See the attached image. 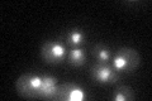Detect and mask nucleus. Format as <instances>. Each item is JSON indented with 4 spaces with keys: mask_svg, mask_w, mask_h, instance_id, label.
Returning a JSON list of instances; mask_svg holds the SVG:
<instances>
[{
    "mask_svg": "<svg viewBox=\"0 0 152 101\" xmlns=\"http://www.w3.org/2000/svg\"><path fill=\"white\" fill-rule=\"evenodd\" d=\"M90 76L98 84H117L119 80V72L114 70L113 66L109 63H99V62L91 67Z\"/></svg>",
    "mask_w": 152,
    "mask_h": 101,
    "instance_id": "obj_4",
    "label": "nucleus"
},
{
    "mask_svg": "<svg viewBox=\"0 0 152 101\" xmlns=\"http://www.w3.org/2000/svg\"><path fill=\"white\" fill-rule=\"evenodd\" d=\"M67 46L62 41H47L41 48V57L48 65H58L67 56Z\"/></svg>",
    "mask_w": 152,
    "mask_h": 101,
    "instance_id": "obj_3",
    "label": "nucleus"
},
{
    "mask_svg": "<svg viewBox=\"0 0 152 101\" xmlns=\"http://www.w3.org/2000/svg\"><path fill=\"white\" fill-rule=\"evenodd\" d=\"M42 85H43V75L28 72V73L22 75L15 81V90L18 95L24 99H41Z\"/></svg>",
    "mask_w": 152,
    "mask_h": 101,
    "instance_id": "obj_1",
    "label": "nucleus"
},
{
    "mask_svg": "<svg viewBox=\"0 0 152 101\" xmlns=\"http://www.w3.org/2000/svg\"><path fill=\"white\" fill-rule=\"evenodd\" d=\"M112 99L114 101H133L136 99V92L129 86L121 85L117 86V89L114 90Z\"/></svg>",
    "mask_w": 152,
    "mask_h": 101,
    "instance_id": "obj_8",
    "label": "nucleus"
},
{
    "mask_svg": "<svg viewBox=\"0 0 152 101\" xmlns=\"http://www.w3.org/2000/svg\"><path fill=\"white\" fill-rule=\"evenodd\" d=\"M141 63V56L136 49L123 47L113 57V67L117 72L131 73Z\"/></svg>",
    "mask_w": 152,
    "mask_h": 101,
    "instance_id": "obj_2",
    "label": "nucleus"
},
{
    "mask_svg": "<svg viewBox=\"0 0 152 101\" xmlns=\"http://www.w3.org/2000/svg\"><path fill=\"white\" fill-rule=\"evenodd\" d=\"M66 61L67 63L74 67H81L86 63V53L83 48L74 47L69 49L67 56H66Z\"/></svg>",
    "mask_w": 152,
    "mask_h": 101,
    "instance_id": "obj_7",
    "label": "nucleus"
},
{
    "mask_svg": "<svg viewBox=\"0 0 152 101\" xmlns=\"http://www.w3.org/2000/svg\"><path fill=\"white\" fill-rule=\"evenodd\" d=\"M88 99V92L84 87L74 82L58 85L57 101H83Z\"/></svg>",
    "mask_w": 152,
    "mask_h": 101,
    "instance_id": "obj_5",
    "label": "nucleus"
},
{
    "mask_svg": "<svg viewBox=\"0 0 152 101\" xmlns=\"http://www.w3.org/2000/svg\"><path fill=\"white\" fill-rule=\"evenodd\" d=\"M85 41H86V33L80 28H74V29L67 31L62 37V42L71 48L84 44Z\"/></svg>",
    "mask_w": 152,
    "mask_h": 101,
    "instance_id": "obj_6",
    "label": "nucleus"
},
{
    "mask_svg": "<svg viewBox=\"0 0 152 101\" xmlns=\"http://www.w3.org/2000/svg\"><path fill=\"white\" fill-rule=\"evenodd\" d=\"M91 53L94 56V58L99 63H108L112 57L110 49L104 44H95L91 48Z\"/></svg>",
    "mask_w": 152,
    "mask_h": 101,
    "instance_id": "obj_9",
    "label": "nucleus"
}]
</instances>
